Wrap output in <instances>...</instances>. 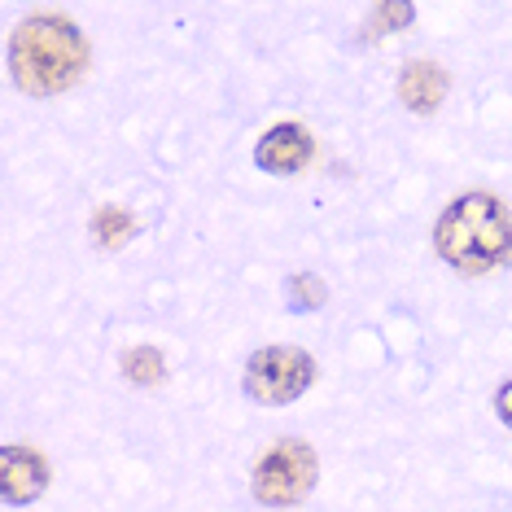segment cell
Instances as JSON below:
<instances>
[{"mask_svg":"<svg viewBox=\"0 0 512 512\" xmlns=\"http://www.w3.org/2000/svg\"><path fill=\"white\" fill-rule=\"evenodd\" d=\"M88 71V40L71 18L36 14L9 40V75L27 97H57Z\"/></svg>","mask_w":512,"mask_h":512,"instance_id":"1","label":"cell"},{"mask_svg":"<svg viewBox=\"0 0 512 512\" xmlns=\"http://www.w3.org/2000/svg\"><path fill=\"white\" fill-rule=\"evenodd\" d=\"M442 263L460 276H491L512 263V215L495 193H464L442 211L434 228Z\"/></svg>","mask_w":512,"mask_h":512,"instance_id":"2","label":"cell"},{"mask_svg":"<svg viewBox=\"0 0 512 512\" xmlns=\"http://www.w3.org/2000/svg\"><path fill=\"white\" fill-rule=\"evenodd\" d=\"M316 477H320L316 451H311L302 438H281L276 447L263 451L259 464H254L250 486H254V499H259L263 508H294L311 495Z\"/></svg>","mask_w":512,"mask_h":512,"instance_id":"3","label":"cell"},{"mask_svg":"<svg viewBox=\"0 0 512 512\" xmlns=\"http://www.w3.org/2000/svg\"><path fill=\"white\" fill-rule=\"evenodd\" d=\"M311 381H316V359L298 346H263L246 364V394L267 407L294 403L311 390Z\"/></svg>","mask_w":512,"mask_h":512,"instance_id":"4","label":"cell"},{"mask_svg":"<svg viewBox=\"0 0 512 512\" xmlns=\"http://www.w3.org/2000/svg\"><path fill=\"white\" fill-rule=\"evenodd\" d=\"M311 154H316V145H311V132L302 123L267 127L259 136V145H254V162H259L263 171H272V176H298L311 162Z\"/></svg>","mask_w":512,"mask_h":512,"instance_id":"5","label":"cell"},{"mask_svg":"<svg viewBox=\"0 0 512 512\" xmlns=\"http://www.w3.org/2000/svg\"><path fill=\"white\" fill-rule=\"evenodd\" d=\"M49 486V464L31 447H5L0 451V495L5 504H31Z\"/></svg>","mask_w":512,"mask_h":512,"instance_id":"6","label":"cell"},{"mask_svg":"<svg viewBox=\"0 0 512 512\" xmlns=\"http://www.w3.org/2000/svg\"><path fill=\"white\" fill-rule=\"evenodd\" d=\"M447 97V71L438 62H407L399 75V101L412 114H434Z\"/></svg>","mask_w":512,"mask_h":512,"instance_id":"7","label":"cell"},{"mask_svg":"<svg viewBox=\"0 0 512 512\" xmlns=\"http://www.w3.org/2000/svg\"><path fill=\"white\" fill-rule=\"evenodd\" d=\"M132 232H136V219L127 215L123 206H101V211L92 215V237H97V246H106V250H119Z\"/></svg>","mask_w":512,"mask_h":512,"instance_id":"8","label":"cell"},{"mask_svg":"<svg viewBox=\"0 0 512 512\" xmlns=\"http://www.w3.org/2000/svg\"><path fill=\"white\" fill-rule=\"evenodd\" d=\"M162 372H167V359H162L158 346H132V351L123 355V377L132 381V386H158Z\"/></svg>","mask_w":512,"mask_h":512,"instance_id":"9","label":"cell"},{"mask_svg":"<svg viewBox=\"0 0 512 512\" xmlns=\"http://www.w3.org/2000/svg\"><path fill=\"white\" fill-rule=\"evenodd\" d=\"M324 298H329V289H324L320 276H311V272L289 276V307L294 311H316L324 307Z\"/></svg>","mask_w":512,"mask_h":512,"instance_id":"10","label":"cell"},{"mask_svg":"<svg viewBox=\"0 0 512 512\" xmlns=\"http://www.w3.org/2000/svg\"><path fill=\"white\" fill-rule=\"evenodd\" d=\"M416 9L412 5H377L368 14V31L372 36H390V31H403L407 22H412Z\"/></svg>","mask_w":512,"mask_h":512,"instance_id":"11","label":"cell"},{"mask_svg":"<svg viewBox=\"0 0 512 512\" xmlns=\"http://www.w3.org/2000/svg\"><path fill=\"white\" fill-rule=\"evenodd\" d=\"M495 412H499V421L512 429V377H508L504 386H499V394H495Z\"/></svg>","mask_w":512,"mask_h":512,"instance_id":"12","label":"cell"}]
</instances>
